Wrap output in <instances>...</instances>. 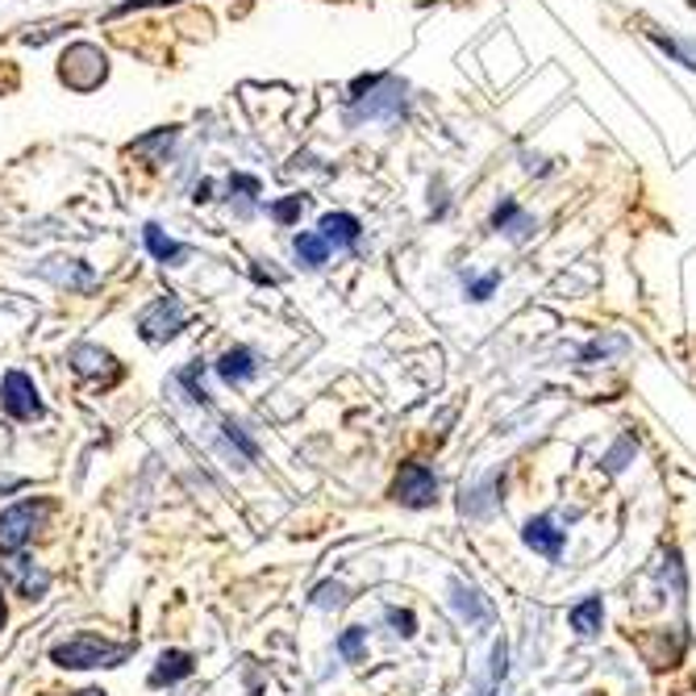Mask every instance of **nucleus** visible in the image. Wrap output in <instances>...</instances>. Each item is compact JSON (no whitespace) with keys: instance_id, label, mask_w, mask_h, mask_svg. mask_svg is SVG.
I'll use <instances>...</instances> for the list:
<instances>
[{"instance_id":"f257e3e1","label":"nucleus","mask_w":696,"mask_h":696,"mask_svg":"<svg viewBox=\"0 0 696 696\" xmlns=\"http://www.w3.org/2000/svg\"><path fill=\"white\" fill-rule=\"evenodd\" d=\"M133 655L130 642H109L100 634H76V639L58 642L51 658L58 667H72V672H84V667H117Z\"/></svg>"},{"instance_id":"f03ea898","label":"nucleus","mask_w":696,"mask_h":696,"mask_svg":"<svg viewBox=\"0 0 696 696\" xmlns=\"http://www.w3.org/2000/svg\"><path fill=\"white\" fill-rule=\"evenodd\" d=\"M51 517V501H21V505L4 508L0 513V559H13L25 550V543L34 538V529H42V522Z\"/></svg>"},{"instance_id":"7ed1b4c3","label":"nucleus","mask_w":696,"mask_h":696,"mask_svg":"<svg viewBox=\"0 0 696 696\" xmlns=\"http://www.w3.org/2000/svg\"><path fill=\"white\" fill-rule=\"evenodd\" d=\"M393 496L409 508H426L438 501V480H433V471L426 463H405L393 484Z\"/></svg>"},{"instance_id":"20e7f679","label":"nucleus","mask_w":696,"mask_h":696,"mask_svg":"<svg viewBox=\"0 0 696 696\" xmlns=\"http://www.w3.org/2000/svg\"><path fill=\"white\" fill-rule=\"evenodd\" d=\"M184 330V309L175 297H159L151 309H142V318H138V334L147 342H168L175 339Z\"/></svg>"},{"instance_id":"39448f33","label":"nucleus","mask_w":696,"mask_h":696,"mask_svg":"<svg viewBox=\"0 0 696 696\" xmlns=\"http://www.w3.org/2000/svg\"><path fill=\"white\" fill-rule=\"evenodd\" d=\"M0 405H4V414L13 417V421L42 417L39 388H34V379L25 376V372H9V376H4V384H0Z\"/></svg>"},{"instance_id":"423d86ee","label":"nucleus","mask_w":696,"mask_h":696,"mask_svg":"<svg viewBox=\"0 0 696 696\" xmlns=\"http://www.w3.org/2000/svg\"><path fill=\"white\" fill-rule=\"evenodd\" d=\"M0 564H4V571H9V580L18 583L21 597H30V601H34V597H42V592L51 588V576H46V571H39V567L30 564V559H25V555H13V559H0Z\"/></svg>"},{"instance_id":"0eeeda50","label":"nucleus","mask_w":696,"mask_h":696,"mask_svg":"<svg viewBox=\"0 0 696 696\" xmlns=\"http://www.w3.org/2000/svg\"><path fill=\"white\" fill-rule=\"evenodd\" d=\"M526 546L538 550V555H546V559H559V550H564V529H555L550 517H534L526 526Z\"/></svg>"},{"instance_id":"6e6552de","label":"nucleus","mask_w":696,"mask_h":696,"mask_svg":"<svg viewBox=\"0 0 696 696\" xmlns=\"http://www.w3.org/2000/svg\"><path fill=\"white\" fill-rule=\"evenodd\" d=\"M192 655L189 651H163L159 655V663H154V672H151V684L154 688H163V684H175V679H184L192 676Z\"/></svg>"},{"instance_id":"1a4fd4ad","label":"nucleus","mask_w":696,"mask_h":696,"mask_svg":"<svg viewBox=\"0 0 696 696\" xmlns=\"http://www.w3.org/2000/svg\"><path fill=\"white\" fill-rule=\"evenodd\" d=\"M67 267H55V259L42 267V276L46 280H55L63 283V288H79V292H88V288H96V276L88 271V267L79 264V259H63Z\"/></svg>"},{"instance_id":"9d476101","label":"nucleus","mask_w":696,"mask_h":696,"mask_svg":"<svg viewBox=\"0 0 696 696\" xmlns=\"http://www.w3.org/2000/svg\"><path fill=\"white\" fill-rule=\"evenodd\" d=\"M72 367H76L79 376H100V372H109V376L117 379L114 355L100 351V346H76V351H72Z\"/></svg>"},{"instance_id":"9b49d317","label":"nucleus","mask_w":696,"mask_h":696,"mask_svg":"<svg viewBox=\"0 0 696 696\" xmlns=\"http://www.w3.org/2000/svg\"><path fill=\"white\" fill-rule=\"evenodd\" d=\"M217 376L226 379V384H246V379L255 376V355H250L246 346H234V351H226L222 363H217Z\"/></svg>"},{"instance_id":"f8f14e48","label":"nucleus","mask_w":696,"mask_h":696,"mask_svg":"<svg viewBox=\"0 0 696 696\" xmlns=\"http://www.w3.org/2000/svg\"><path fill=\"white\" fill-rule=\"evenodd\" d=\"M142 238H147V250H151L159 264H180V259L189 255V246L175 243V238H168V234H163L159 226H147V234H142Z\"/></svg>"},{"instance_id":"ddd939ff","label":"nucleus","mask_w":696,"mask_h":696,"mask_svg":"<svg viewBox=\"0 0 696 696\" xmlns=\"http://www.w3.org/2000/svg\"><path fill=\"white\" fill-rule=\"evenodd\" d=\"M601 621H604V609H601V597H588V601H580L576 609H571V630L576 634H597L601 630Z\"/></svg>"},{"instance_id":"4468645a","label":"nucleus","mask_w":696,"mask_h":696,"mask_svg":"<svg viewBox=\"0 0 696 696\" xmlns=\"http://www.w3.org/2000/svg\"><path fill=\"white\" fill-rule=\"evenodd\" d=\"M451 597H454V609H459V618H468V621H484V618H489V609H484L480 592H475L471 583L454 580L451 583Z\"/></svg>"},{"instance_id":"2eb2a0df","label":"nucleus","mask_w":696,"mask_h":696,"mask_svg":"<svg viewBox=\"0 0 696 696\" xmlns=\"http://www.w3.org/2000/svg\"><path fill=\"white\" fill-rule=\"evenodd\" d=\"M358 234V222L355 217H346V213H330V217H321V238L325 243H355Z\"/></svg>"},{"instance_id":"dca6fc26","label":"nucleus","mask_w":696,"mask_h":696,"mask_svg":"<svg viewBox=\"0 0 696 696\" xmlns=\"http://www.w3.org/2000/svg\"><path fill=\"white\" fill-rule=\"evenodd\" d=\"M297 255H301V264L321 267L325 255H330V243H325L321 234H301V238H297Z\"/></svg>"},{"instance_id":"f3484780","label":"nucleus","mask_w":696,"mask_h":696,"mask_svg":"<svg viewBox=\"0 0 696 696\" xmlns=\"http://www.w3.org/2000/svg\"><path fill=\"white\" fill-rule=\"evenodd\" d=\"M339 655L346 658V663H358V658H363V630H358V625H351L339 639Z\"/></svg>"},{"instance_id":"a211bd4d","label":"nucleus","mask_w":696,"mask_h":696,"mask_svg":"<svg viewBox=\"0 0 696 696\" xmlns=\"http://www.w3.org/2000/svg\"><path fill=\"white\" fill-rule=\"evenodd\" d=\"M346 601V588L342 583H321L318 592H313V604L318 609H330V604H342Z\"/></svg>"},{"instance_id":"6ab92c4d","label":"nucleus","mask_w":696,"mask_h":696,"mask_svg":"<svg viewBox=\"0 0 696 696\" xmlns=\"http://www.w3.org/2000/svg\"><path fill=\"white\" fill-rule=\"evenodd\" d=\"M271 213H276V222H283V226H288V222H297V217H301V196H288V201H280Z\"/></svg>"},{"instance_id":"aec40b11","label":"nucleus","mask_w":696,"mask_h":696,"mask_svg":"<svg viewBox=\"0 0 696 696\" xmlns=\"http://www.w3.org/2000/svg\"><path fill=\"white\" fill-rule=\"evenodd\" d=\"M388 621H393L405 639H409V634L417 630V621H414V613H409V609H388Z\"/></svg>"},{"instance_id":"412c9836","label":"nucleus","mask_w":696,"mask_h":696,"mask_svg":"<svg viewBox=\"0 0 696 696\" xmlns=\"http://www.w3.org/2000/svg\"><path fill=\"white\" fill-rule=\"evenodd\" d=\"M226 438H229V442H238V447H243L246 459H255V442H250V438L243 433V426H234V421H226Z\"/></svg>"},{"instance_id":"4be33fe9","label":"nucleus","mask_w":696,"mask_h":696,"mask_svg":"<svg viewBox=\"0 0 696 696\" xmlns=\"http://www.w3.org/2000/svg\"><path fill=\"white\" fill-rule=\"evenodd\" d=\"M147 4H171V0H126V4H117L114 18H126V13H133V9H147Z\"/></svg>"},{"instance_id":"5701e85b","label":"nucleus","mask_w":696,"mask_h":696,"mask_svg":"<svg viewBox=\"0 0 696 696\" xmlns=\"http://www.w3.org/2000/svg\"><path fill=\"white\" fill-rule=\"evenodd\" d=\"M492 676L496 679L505 676V642H496V646H492Z\"/></svg>"},{"instance_id":"b1692460","label":"nucleus","mask_w":696,"mask_h":696,"mask_svg":"<svg viewBox=\"0 0 696 696\" xmlns=\"http://www.w3.org/2000/svg\"><path fill=\"white\" fill-rule=\"evenodd\" d=\"M76 696H105L100 688H84V693H76Z\"/></svg>"},{"instance_id":"393cba45","label":"nucleus","mask_w":696,"mask_h":696,"mask_svg":"<svg viewBox=\"0 0 696 696\" xmlns=\"http://www.w3.org/2000/svg\"><path fill=\"white\" fill-rule=\"evenodd\" d=\"M0 625H4V601H0Z\"/></svg>"}]
</instances>
